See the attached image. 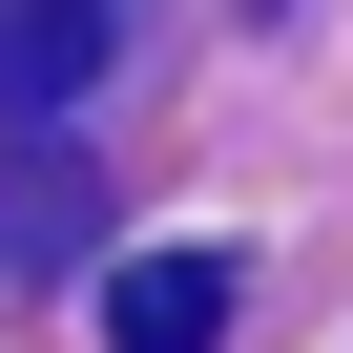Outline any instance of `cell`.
Masks as SVG:
<instances>
[{"mask_svg":"<svg viewBox=\"0 0 353 353\" xmlns=\"http://www.w3.org/2000/svg\"><path fill=\"white\" fill-rule=\"evenodd\" d=\"M104 63V0H0V125H21V104H63Z\"/></svg>","mask_w":353,"mask_h":353,"instance_id":"7a4b0ae2","label":"cell"},{"mask_svg":"<svg viewBox=\"0 0 353 353\" xmlns=\"http://www.w3.org/2000/svg\"><path fill=\"white\" fill-rule=\"evenodd\" d=\"M229 312H250L229 250H145V270L104 291V353H229Z\"/></svg>","mask_w":353,"mask_h":353,"instance_id":"6da1fadb","label":"cell"}]
</instances>
